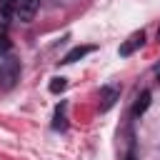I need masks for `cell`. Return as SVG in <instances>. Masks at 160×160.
<instances>
[{
	"label": "cell",
	"mask_w": 160,
	"mask_h": 160,
	"mask_svg": "<svg viewBox=\"0 0 160 160\" xmlns=\"http://www.w3.org/2000/svg\"><path fill=\"white\" fill-rule=\"evenodd\" d=\"M8 18H10L8 5H5V0H0V28H5V25H8Z\"/></svg>",
	"instance_id": "8"
},
{
	"label": "cell",
	"mask_w": 160,
	"mask_h": 160,
	"mask_svg": "<svg viewBox=\"0 0 160 160\" xmlns=\"http://www.w3.org/2000/svg\"><path fill=\"white\" fill-rule=\"evenodd\" d=\"M52 128H55V130H62V128H65V105H60V108L55 110V122H52Z\"/></svg>",
	"instance_id": "7"
},
{
	"label": "cell",
	"mask_w": 160,
	"mask_h": 160,
	"mask_svg": "<svg viewBox=\"0 0 160 160\" xmlns=\"http://www.w3.org/2000/svg\"><path fill=\"white\" fill-rule=\"evenodd\" d=\"M125 160H135V158H132V155H128V158H125Z\"/></svg>",
	"instance_id": "11"
},
{
	"label": "cell",
	"mask_w": 160,
	"mask_h": 160,
	"mask_svg": "<svg viewBox=\"0 0 160 160\" xmlns=\"http://www.w3.org/2000/svg\"><path fill=\"white\" fill-rule=\"evenodd\" d=\"M158 40H160V28H158Z\"/></svg>",
	"instance_id": "12"
},
{
	"label": "cell",
	"mask_w": 160,
	"mask_h": 160,
	"mask_svg": "<svg viewBox=\"0 0 160 160\" xmlns=\"http://www.w3.org/2000/svg\"><path fill=\"white\" fill-rule=\"evenodd\" d=\"M88 52H92V45H78V48H72L65 58H62V62H75V60H80V58H85Z\"/></svg>",
	"instance_id": "4"
},
{
	"label": "cell",
	"mask_w": 160,
	"mask_h": 160,
	"mask_svg": "<svg viewBox=\"0 0 160 160\" xmlns=\"http://www.w3.org/2000/svg\"><path fill=\"white\" fill-rule=\"evenodd\" d=\"M115 98H118V90H115V88H102V90H100V100H102V102H100V110H108V108L115 102Z\"/></svg>",
	"instance_id": "5"
},
{
	"label": "cell",
	"mask_w": 160,
	"mask_h": 160,
	"mask_svg": "<svg viewBox=\"0 0 160 160\" xmlns=\"http://www.w3.org/2000/svg\"><path fill=\"white\" fill-rule=\"evenodd\" d=\"M5 5H8V12L18 20H32V15L38 10L35 0H5Z\"/></svg>",
	"instance_id": "2"
},
{
	"label": "cell",
	"mask_w": 160,
	"mask_h": 160,
	"mask_svg": "<svg viewBox=\"0 0 160 160\" xmlns=\"http://www.w3.org/2000/svg\"><path fill=\"white\" fill-rule=\"evenodd\" d=\"M50 90H52V92H60V90H65V78H55V80L50 82Z\"/></svg>",
	"instance_id": "9"
},
{
	"label": "cell",
	"mask_w": 160,
	"mask_h": 160,
	"mask_svg": "<svg viewBox=\"0 0 160 160\" xmlns=\"http://www.w3.org/2000/svg\"><path fill=\"white\" fill-rule=\"evenodd\" d=\"M148 105H150V92L145 90V92H142V95L138 98V102H135L132 112H135V115H140V112H145V110H148Z\"/></svg>",
	"instance_id": "6"
},
{
	"label": "cell",
	"mask_w": 160,
	"mask_h": 160,
	"mask_svg": "<svg viewBox=\"0 0 160 160\" xmlns=\"http://www.w3.org/2000/svg\"><path fill=\"white\" fill-rule=\"evenodd\" d=\"M10 45H12V42H10V38L0 32V55H5V52L10 50Z\"/></svg>",
	"instance_id": "10"
},
{
	"label": "cell",
	"mask_w": 160,
	"mask_h": 160,
	"mask_svg": "<svg viewBox=\"0 0 160 160\" xmlns=\"http://www.w3.org/2000/svg\"><path fill=\"white\" fill-rule=\"evenodd\" d=\"M18 80H20V60H15V58L2 60V65H0V88L10 90V88H15Z\"/></svg>",
	"instance_id": "1"
},
{
	"label": "cell",
	"mask_w": 160,
	"mask_h": 160,
	"mask_svg": "<svg viewBox=\"0 0 160 160\" xmlns=\"http://www.w3.org/2000/svg\"><path fill=\"white\" fill-rule=\"evenodd\" d=\"M142 42H145V32L142 30H138V32H132L122 45H120V55H132L138 48H142Z\"/></svg>",
	"instance_id": "3"
}]
</instances>
